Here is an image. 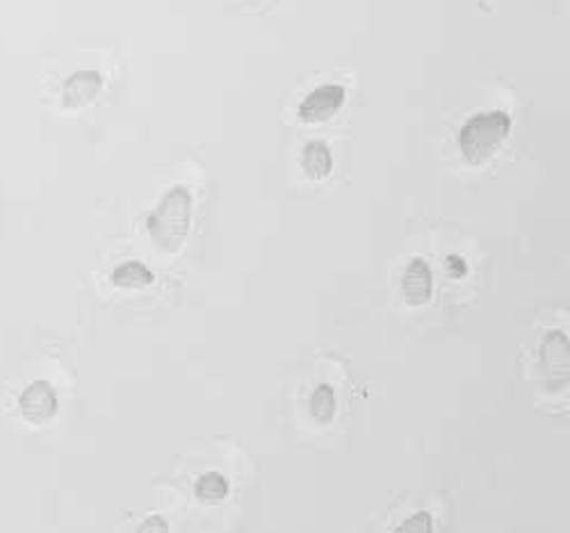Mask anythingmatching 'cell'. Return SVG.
Instances as JSON below:
<instances>
[{
	"label": "cell",
	"mask_w": 570,
	"mask_h": 533,
	"mask_svg": "<svg viewBox=\"0 0 570 533\" xmlns=\"http://www.w3.org/2000/svg\"><path fill=\"white\" fill-rule=\"evenodd\" d=\"M434 515L430 511H415L409 517H404L391 533H434Z\"/></svg>",
	"instance_id": "cell-12"
},
{
	"label": "cell",
	"mask_w": 570,
	"mask_h": 533,
	"mask_svg": "<svg viewBox=\"0 0 570 533\" xmlns=\"http://www.w3.org/2000/svg\"><path fill=\"white\" fill-rule=\"evenodd\" d=\"M104 76L97 71H76L62 85V108L80 110L87 108L104 89Z\"/></svg>",
	"instance_id": "cell-7"
},
{
	"label": "cell",
	"mask_w": 570,
	"mask_h": 533,
	"mask_svg": "<svg viewBox=\"0 0 570 533\" xmlns=\"http://www.w3.org/2000/svg\"><path fill=\"white\" fill-rule=\"evenodd\" d=\"M299 167L302 171L311 178V180H324L334 171V154H331L328 144L313 139L308 141L306 147L302 149V158H299Z\"/></svg>",
	"instance_id": "cell-8"
},
{
	"label": "cell",
	"mask_w": 570,
	"mask_h": 533,
	"mask_svg": "<svg viewBox=\"0 0 570 533\" xmlns=\"http://www.w3.org/2000/svg\"><path fill=\"white\" fill-rule=\"evenodd\" d=\"M193 191L183 185L167 189L158 206L147 215V233L151 245L167 256L178 254L189 235V228H193Z\"/></svg>",
	"instance_id": "cell-1"
},
{
	"label": "cell",
	"mask_w": 570,
	"mask_h": 533,
	"mask_svg": "<svg viewBox=\"0 0 570 533\" xmlns=\"http://www.w3.org/2000/svg\"><path fill=\"white\" fill-rule=\"evenodd\" d=\"M511 135V117L502 110L478 112L472 115L459 130L456 144L463 160L470 167L487 165L498 151L507 137Z\"/></svg>",
	"instance_id": "cell-2"
},
{
	"label": "cell",
	"mask_w": 570,
	"mask_h": 533,
	"mask_svg": "<svg viewBox=\"0 0 570 533\" xmlns=\"http://www.w3.org/2000/svg\"><path fill=\"white\" fill-rule=\"evenodd\" d=\"M58 408H60V399H58L56 387L43 378L28 383L19 395L21 417L30 424L39 426V424L51 422L58 415Z\"/></svg>",
	"instance_id": "cell-4"
},
{
	"label": "cell",
	"mask_w": 570,
	"mask_h": 533,
	"mask_svg": "<svg viewBox=\"0 0 570 533\" xmlns=\"http://www.w3.org/2000/svg\"><path fill=\"white\" fill-rule=\"evenodd\" d=\"M539 369L543 391L550 395H561L570 381V343L568 335L552 328L543 335L539 347Z\"/></svg>",
	"instance_id": "cell-3"
},
{
	"label": "cell",
	"mask_w": 570,
	"mask_h": 533,
	"mask_svg": "<svg viewBox=\"0 0 570 533\" xmlns=\"http://www.w3.org/2000/svg\"><path fill=\"white\" fill-rule=\"evenodd\" d=\"M347 101V89L343 85L328 82L313 89L299 103L297 115L304 124H322L334 117Z\"/></svg>",
	"instance_id": "cell-5"
},
{
	"label": "cell",
	"mask_w": 570,
	"mask_h": 533,
	"mask_svg": "<svg viewBox=\"0 0 570 533\" xmlns=\"http://www.w3.org/2000/svg\"><path fill=\"white\" fill-rule=\"evenodd\" d=\"M445 267H448V274L452 278H463L468 274V263L461 256H448Z\"/></svg>",
	"instance_id": "cell-14"
},
{
	"label": "cell",
	"mask_w": 570,
	"mask_h": 533,
	"mask_svg": "<svg viewBox=\"0 0 570 533\" xmlns=\"http://www.w3.org/2000/svg\"><path fill=\"white\" fill-rule=\"evenodd\" d=\"M135 533H171V526L163 513H151L149 517L141 520Z\"/></svg>",
	"instance_id": "cell-13"
},
{
	"label": "cell",
	"mask_w": 570,
	"mask_h": 533,
	"mask_svg": "<svg viewBox=\"0 0 570 533\" xmlns=\"http://www.w3.org/2000/svg\"><path fill=\"white\" fill-rule=\"evenodd\" d=\"M112 285L119 289H145L156 283V274L139 260H126L112 269Z\"/></svg>",
	"instance_id": "cell-10"
},
{
	"label": "cell",
	"mask_w": 570,
	"mask_h": 533,
	"mask_svg": "<svg viewBox=\"0 0 570 533\" xmlns=\"http://www.w3.org/2000/svg\"><path fill=\"white\" fill-rule=\"evenodd\" d=\"M228 495H230V483L222 472L208 470L195 483V497L206 506L222 504Z\"/></svg>",
	"instance_id": "cell-11"
},
{
	"label": "cell",
	"mask_w": 570,
	"mask_h": 533,
	"mask_svg": "<svg viewBox=\"0 0 570 533\" xmlns=\"http://www.w3.org/2000/svg\"><path fill=\"white\" fill-rule=\"evenodd\" d=\"M308 415L315 424L328 426L338 415V395L331 383H317L308 395Z\"/></svg>",
	"instance_id": "cell-9"
},
{
	"label": "cell",
	"mask_w": 570,
	"mask_h": 533,
	"mask_svg": "<svg viewBox=\"0 0 570 533\" xmlns=\"http://www.w3.org/2000/svg\"><path fill=\"white\" fill-rule=\"evenodd\" d=\"M402 297L409 306H426L434 297V274L424 258H413L402 276Z\"/></svg>",
	"instance_id": "cell-6"
}]
</instances>
